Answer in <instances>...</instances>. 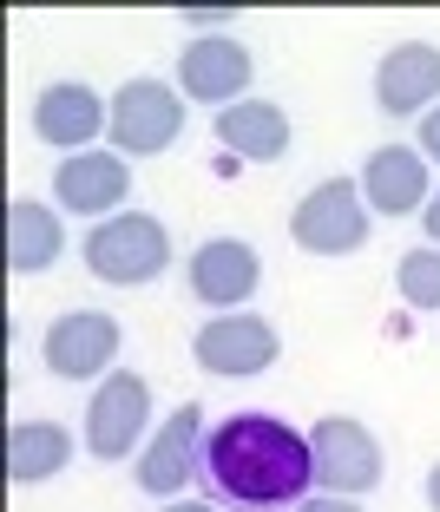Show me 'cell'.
<instances>
[{"label":"cell","mask_w":440,"mask_h":512,"mask_svg":"<svg viewBox=\"0 0 440 512\" xmlns=\"http://www.w3.org/2000/svg\"><path fill=\"white\" fill-rule=\"evenodd\" d=\"M204 480L237 512H283L309 499L316 453L309 434H296L276 414H230L204 434Z\"/></svg>","instance_id":"cell-1"},{"label":"cell","mask_w":440,"mask_h":512,"mask_svg":"<svg viewBox=\"0 0 440 512\" xmlns=\"http://www.w3.org/2000/svg\"><path fill=\"white\" fill-rule=\"evenodd\" d=\"M86 270L112 289H138V283H158L171 270V230L158 224L152 211H119L106 224L86 230Z\"/></svg>","instance_id":"cell-2"},{"label":"cell","mask_w":440,"mask_h":512,"mask_svg":"<svg viewBox=\"0 0 440 512\" xmlns=\"http://www.w3.org/2000/svg\"><path fill=\"white\" fill-rule=\"evenodd\" d=\"M368 224H375V211H368L362 184L322 178L316 191L296 204V217H289V237H296V250H309V256H355V250L368 243Z\"/></svg>","instance_id":"cell-3"},{"label":"cell","mask_w":440,"mask_h":512,"mask_svg":"<svg viewBox=\"0 0 440 512\" xmlns=\"http://www.w3.org/2000/svg\"><path fill=\"white\" fill-rule=\"evenodd\" d=\"M276 355H283L276 322L250 316V309L211 316L198 335H191V362H198L204 375H217V381H250V375H263V368H276Z\"/></svg>","instance_id":"cell-4"},{"label":"cell","mask_w":440,"mask_h":512,"mask_svg":"<svg viewBox=\"0 0 440 512\" xmlns=\"http://www.w3.org/2000/svg\"><path fill=\"white\" fill-rule=\"evenodd\" d=\"M184 132V99L165 79H125L112 99V151L119 158H158Z\"/></svg>","instance_id":"cell-5"},{"label":"cell","mask_w":440,"mask_h":512,"mask_svg":"<svg viewBox=\"0 0 440 512\" xmlns=\"http://www.w3.org/2000/svg\"><path fill=\"white\" fill-rule=\"evenodd\" d=\"M145 427H152V381L132 375V368H112L86 407V453L92 460H125L145 440Z\"/></svg>","instance_id":"cell-6"},{"label":"cell","mask_w":440,"mask_h":512,"mask_svg":"<svg viewBox=\"0 0 440 512\" xmlns=\"http://www.w3.org/2000/svg\"><path fill=\"white\" fill-rule=\"evenodd\" d=\"M309 453H316V486L342 499H362L381 486V440L368 434L349 414H329V421L309 427Z\"/></svg>","instance_id":"cell-7"},{"label":"cell","mask_w":440,"mask_h":512,"mask_svg":"<svg viewBox=\"0 0 440 512\" xmlns=\"http://www.w3.org/2000/svg\"><path fill=\"white\" fill-rule=\"evenodd\" d=\"M40 355L60 381H106L119 362V322L106 309H73V316H53L40 335Z\"/></svg>","instance_id":"cell-8"},{"label":"cell","mask_w":440,"mask_h":512,"mask_svg":"<svg viewBox=\"0 0 440 512\" xmlns=\"http://www.w3.org/2000/svg\"><path fill=\"white\" fill-rule=\"evenodd\" d=\"M204 434H211V427H204V407L184 401L178 414L145 440V453H138V493H152V499L184 493V480L204 473Z\"/></svg>","instance_id":"cell-9"},{"label":"cell","mask_w":440,"mask_h":512,"mask_svg":"<svg viewBox=\"0 0 440 512\" xmlns=\"http://www.w3.org/2000/svg\"><path fill=\"white\" fill-rule=\"evenodd\" d=\"M178 86L198 106H237V92H250V46L237 33H198L178 53Z\"/></svg>","instance_id":"cell-10"},{"label":"cell","mask_w":440,"mask_h":512,"mask_svg":"<svg viewBox=\"0 0 440 512\" xmlns=\"http://www.w3.org/2000/svg\"><path fill=\"white\" fill-rule=\"evenodd\" d=\"M53 197H60V211L73 217H119L125 197H132V158L119 151H79V158H60L53 171Z\"/></svg>","instance_id":"cell-11"},{"label":"cell","mask_w":440,"mask_h":512,"mask_svg":"<svg viewBox=\"0 0 440 512\" xmlns=\"http://www.w3.org/2000/svg\"><path fill=\"white\" fill-rule=\"evenodd\" d=\"M263 283V256L243 237H211L191 250V296L217 316H237V302H250Z\"/></svg>","instance_id":"cell-12"},{"label":"cell","mask_w":440,"mask_h":512,"mask_svg":"<svg viewBox=\"0 0 440 512\" xmlns=\"http://www.w3.org/2000/svg\"><path fill=\"white\" fill-rule=\"evenodd\" d=\"M33 132H40V145H60L66 158H79V145L112 132V106H99V92L86 79H60L33 99Z\"/></svg>","instance_id":"cell-13"},{"label":"cell","mask_w":440,"mask_h":512,"mask_svg":"<svg viewBox=\"0 0 440 512\" xmlns=\"http://www.w3.org/2000/svg\"><path fill=\"white\" fill-rule=\"evenodd\" d=\"M440 92V46L434 40H401L395 53H381L375 66V106L388 112V119H414L427 106H434Z\"/></svg>","instance_id":"cell-14"},{"label":"cell","mask_w":440,"mask_h":512,"mask_svg":"<svg viewBox=\"0 0 440 512\" xmlns=\"http://www.w3.org/2000/svg\"><path fill=\"white\" fill-rule=\"evenodd\" d=\"M362 197L375 217H408V211H427V158L414 145H381L375 158L362 165Z\"/></svg>","instance_id":"cell-15"},{"label":"cell","mask_w":440,"mask_h":512,"mask_svg":"<svg viewBox=\"0 0 440 512\" xmlns=\"http://www.w3.org/2000/svg\"><path fill=\"white\" fill-rule=\"evenodd\" d=\"M66 250V224L53 204L33 197H7V270L14 276H46Z\"/></svg>","instance_id":"cell-16"},{"label":"cell","mask_w":440,"mask_h":512,"mask_svg":"<svg viewBox=\"0 0 440 512\" xmlns=\"http://www.w3.org/2000/svg\"><path fill=\"white\" fill-rule=\"evenodd\" d=\"M217 145H230L237 158H257V165H276L289 151V119L270 99H237V106L217 112Z\"/></svg>","instance_id":"cell-17"},{"label":"cell","mask_w":440,"mask_h":512,"mask_svg":"<svg viewBox=\"0 0 440 512\" xmlns=\"http://www.w3.org/2000/svg\"><path fill=\"white\" fill-rule=\"evenodd\" d=\"M73 460V434L60 421H20L7 434V480L14 486H40Z\"/></svg>","instance_id":"cell-18"},{"label":"cell","mask_w":440,"mask_h":512,"mask_svg":"<svg viewBox=\"0 0 440 512\" xmlns=\"http://www.w3.org/2000/svg\"><path fill=\"white\" fill-rule=\"evenodd\" d=\"M395 276H401V302L408 309H440V250H408Z\"/></svg>","instance_id":"cell-19"},{"label":"cell","mask_w":440,"mask_h":512,"mask_svg":"<svg viewBox=\"0 0 440 512\" xmlns=\"http://www.w3.org/2000/svg\"><path fill=\"white\" fill-rule=\"evenodd\" d=\"M184 27H204V33H230L224 7H184Z\"/></svg>","instance_id":"cell-20"},{"label":"cell","mask_w":440,"mask_h":512,"mask_svg":"<svg viewBox=\"0 0 440 512\" xmlns=\"http://www.w3.org/2000/svg\"><path fill=\"white\" fill-rule=\"evenodd\" d=\"M421 158H427V165H440V106L421 119Z\"/></svg>","instance_id":"cell-21"},{"label":"cell","mask_w":440,"mask_h":512,"mask_svg":"<svg viewBox=\"0 0 440 512\" xmlns=\"http://www.w3.org/2000/svg\"><path fill=\"white\" fill-rule=\"evenodd\" d=\"M289 512H362V506L342 493H322V499H303V506H289Z\"/></svg>","instance_id":"cell-22"},{"label":"cell","mask_w":440,"mask_h":512,"mask_svg":"<svg viewBox=\"0 0 440 512\" xmlns=\"http://www.w3.org/2000/svg\"><path fill=\"white\" fill-rule=\"evenodd\" d=\"M421 230H427V243H434V250H440V191L427 197V211H421Z\"/></svg>","instance_id":"cell-23"},{"label":"cell","mask_w":440,"mask_h":512,"mask_svg":"<svg viewBox=\"0 0 440 512\" xmlns=\"http://www.w3.org/2000/svg\"><path fill=\"white\" fill-rule=\"evenodd\" d=\"M427 506L440 512V460H434V467H427Z\"/></svg>","instance_id":"cell-24"},{"label":"cell","mask_w":440,"mask_h":512,"mask_svg":"<svg viewBox=\"0 0 440 512\" xmlns=\"http://www.w3.org/2000/svg\"><path fill=\"white\" fill-rule=\"evenodd\" d=\"M165 512H217V506H198V499H171Z\"/></svg>","instance_id":"cell-25"}]
</instances>
